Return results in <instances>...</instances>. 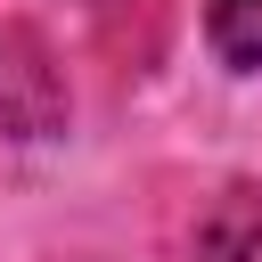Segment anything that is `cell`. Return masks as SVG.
Segmentation results:
<instances>
[{
	"mask_svg": "<svg viewBox=\"0 0 262 262\" xmlns=\"http://www.w3.org/2000/svg\"><path fill=\"white\" fill-rule=\"evenodd\" d=\"M66 123L57 57L33 25H0V139H41Z\"/></svg>",
	"mask_w": 262,
	"mask_h": 262,
	"instance_id": "cell-1",
	"label": "cell"
},
{
	"mask_svg": "<svg viewBox=\"0 0 262 262\" xmlns=\"http://www.w3.org/2000/svg\"><path fill=\"white\" fill-rule=\"evenodd\" d=\"M205 41L221 49V66L254 74L262 66V0H205Z\"/></svg>",
	"mask_w": 262,
	"mask_h": 262,
	"instance_id": "cell-2",
	"label": "cell"
}]
</instances>
